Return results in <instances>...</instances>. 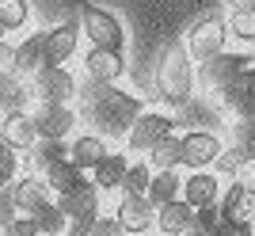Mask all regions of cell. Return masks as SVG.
<instances>
[{
    "label": "cell",
    "mask_w": 255,
    "mask_h": 236,
    "mask_svg": "<svg viewBox=\"0 0 255 236\" xmlns=\"http://www.w3.org/2000/svg\"><path fill=\"white\" fill-rule=\"evenodd\" d=\"M80 31H84L88 46H96V50H115V54H126V42L129 34L122 27L111 8H99V4H80Z\"/></svg>",
    "instance_id": "3957f363"
},
{
    "label": "cell",
    "mask_w": 255,
    "mask_h": 236,
    "mask_svg": "<svg viewBox=\"0 0 255 236\" xmlns=\"http://www.w3.org/2000/svg\"><path fill=\"white\" fill-rule=\"evenodd\" d=\"M76 103H80L76 107L80 111V122H92V129L107 141H126L133 118L145 111V103L133 92H122L115 84H96V80L80 84Z\"/></svg>",
    "instance_id": "6da1fadb"
},
{
    "label": "cell",
    "mask_w": 255,
    "mask_h": 236,
    "mask_svg": "<svg viewBox=\"0 0 255 236\" xmlns=\"http://www.w3.org/2000/svg\"><path fill=\"white\" fill-rule=\"evenodd\" d=\"M244 164H248V152L244 149H225L221 152V160H217V168H221V179H240V172H244Z\"/></svg>",
    "instance_id": "d6a6232c"
},
{
    "label": "cell",
    "mask_w": 255,
    "mask_h": 236,
    "mask_svg": "<svg viewBox=\"0 0 255 236\" xmlns=\"http://www.w3.org/2000/svg\"><path fill=\"white\" fill-rule=\"evenodd\" d=\"M80 80L69 65H46L42 73L31 76V99L34 103H76Z\"/></svg>",
    "instance_id": "5b68a950"
},
{
    "label": "cell",
    "mask_w": 255,
    "mask_h": 236,
    "mask_svg": "<svg viewBox=\"0 0 255 236\" xmlns=\"http://www.w3.org/2000/svg\"><path fill=\"white\" fill-rule=\"evenodd\" d=\"M240 8H255V0H229V11H240Z\"/></svg>",
    "instance_id": "60d3db41"
},
{
    "label": "cell",
    "mask_w": 255,
    "mask_h": 236,
    "mask_svg": "<svg viewBox=\"0 0 255 236\" xmlns=\"http://www.w3.org/2000/svg\"><path fill=\"white\" fill-rule=\"evenodd\" d=\"M252 233H255V217H252Z\"/></svg>",
    "instance_id": "b9f144b4"
},
{
    "label": "cell",
    "mask_w": 255,
    "mask_h": 236,
    "mask_svg": "<svg viewBox=\"0 0 255 236\" xmlns=\"http://www.w3.org/2000/svg\"><path fill=\"white\" fill-rule=\"evenodd\" d=\"M115 217L118 225L126 229V236H145L149 229H156V206L145 198V194H118L115 202Z\"/></svg>",
    "instance_id": "30bf717a"
},
{
    "label": "cell",
    "mask_w": 255,
    "mask_h": 236,
    "mask_svg": "<svg viewBox=\"0 0 255 236\" xmlns=\"http://www.w3.org/2000/svg\"><path fill=\"white\" fill-rule=\"evenodd\" d=\"M99 198H103V191H99L92 179H84L69 194H57V206L65 210L69 221H96L99 217Z\"/></svg>",
    "instance_id": "4fadbf2b"
},
{
    "label": "cell",
    "mask_w": 255,
    "mask_h": 236,
    "mask_svg": "<svg viewBox=\"0 0 255 236\" xmlns=\"http://www.w3.org/2000/svg\"><path fill=\"white\" fill-rule=\"evenodd\" d=\"M233 145L244 152L255 149V118H236L233 122Z\"/></svg>",
    "instance_id": "836d02e7"
},
{
    "label": "cell",
    "mask_w": 255,
    "mask_h": 236,
    "mask_svg": "<svg viewBox=\"0 0 255 236\" xmlns=\"http://www.w3.org/2000/svg\"><path fill=\"white\" fill-rule=\"evenodd\" d=\"M126 172H129V152H107L103 160L92 168V183H96L103 194L111 191H122V183H126Z\"/></svg>",
    "instance_id": "ac0fdd59"
},
{
    "label": "cell",
    "mask_w": 255,
    "mask_h": 236,
    "mask_svg": "<svg viewBox=\"0 0 255 236\" xmlns=\"http://www.w3.org/2000/svg\"><path fill=\"white\" fill-rule=\"evenodd\" d=\"M107 137H99L96 129H88V133H76V137H69V160L80 168V172H92L99 160L107 156Z\"/></svg>",
    "instance_id": "2e32d148"
},
{
    "label": "cell",
    "mask_w": 255,
    "mask_h": 236,
    "mask_svg": "<svg viewBox=\"0 0 255 236\" xmlns=\"http://www.w3.org/2000/svg\"><path fill=\"white\" fill-rule=\"evenodd\" d=\"M248 187L244 179H229V187L221 191L217 206H221V221H248L244 217V206H248Z\"/></svg>",
    "instance_id": "cb8c5ba5"
},
{
    "label": "cell",
    "mask_w": 255,
    "mask_h": 236,
    "mask_svg": "<svg viewBox=\"0 0 255 236\" xmlns=\"http://www.w3.org/2000/svg\"><path fill=\"white\" fill-rule=\"evenodd\" d=\"M11 194H15V206H19V214H27V217H31L42 202H50V198H53L50 183H46L42 175H34V172L19 175V179L11 183Z\"/></svg>",
    "instance_id": "e0dca14e"
},
{
    "label": "cell",
    "mask_w": 255,
    "mask_h": 236,
    "mask_svg": "<svg viewBox=\"0 0 255 236\" xmlns=\"http://www.w3.org/2000/svg\"><path fill=\"white\" fill-rule=\"evenodd\" d=\"M152 164L149 160H129V172H126V183H122V191L126 194H149V183H152ZM118 191V194H122Z\"/></svg>",
    "instance_id": "4dcf8cb0"
},
{
    "label": "cell",
    "mask_w": 255,
    "mask_h": 236,
    "mask_svg": "<svg viewBox=\"0 0 255 236\" xmlns=\"http://www.w3.org/2000/svg\"><path fill=\"white\" fill-rule=\"evenodd\" d=\"M252 88H255V65H248L244 73H240V76H236V80H233V84H229V88H225V92H221V96H217V103L233 111L236 103H240V99H244L248 92H252Z\"/></svg>",
    "instance_id": "1f68e13d"
},
{
    "label": "cell",
    "mask_w": 255,
    "mask_h": 236,
    "mask_svg": "<svg viewBox=\"0 0 255 236\" xmlns=\"http://www.w3.org/2000/svg\"><path fill=\"white\" fill-rule=\"evenodd\" d=\"M42 179L50 183L53 198H57V194H69L73 187H80V183H84V172H80V168H76V164L69 160V156H65V160H57V164H53V168L42 175Z\"/></svg>",
    "instance_id": "484cf974"
},
{
    "label": "cell",
    "mask_w": 255,
    "mask_h": 236,
    "mask_svg": "<svg viewBox=\"0 0 255 236\" xmlns=\"http://www.w3.org/2000/svg\"><path fill=\"white\" fill-rule=\"evenodd\" d=\"M15 217H19V206H15V194H11V187H8V191H0V236H8Z\"/></svg>",
    "instance_id": "d590c367"
},
{
    "label": "cell",
    "mask_w": 255,
    "mask_h": 236,
    "mask_svg": "<svg viewBox=\"0 0 255 236\" xmlns=\"http://www.w3.org/2000/svg\"><path fill=\"white\" fill-rule=\"evenodd\" d=\"M31 221L38 225V236H65V229H69V217H65V210L57 206V198L42 202L31 214Z\"/></svg>",
    "instance_id": "d4e9b609"
},
{
    "label": "cell",
    "mask_w": 255,
    "mask_h": 236,
    "mask_svg": "<svg viewBox=\"0 0 255 236\" xmlns=\"http://www.w3.org/2000/svg\"><path fill=\"white\" fill-rule=\"evenodd\" d=\"M80 38H84V31H80V23H73V19L46 27L42 31V57H46V65H69L76 57V50H80Z\"/></svg>",
    "instance_id": "9c48e42d"
},
{
    "label": "cell",
    "mask_w": 255,
    "mask_h": 236,
    "mask_svg": "<svg viewBox=\"0 0 255 236\" xmlns=\"http://www.w3.org/2000/svg\"><path fill=\"white\" fill-rule=\"evenodd\" d=\"M80 65H84V76L96 80V84H118L126 76V54H115V50L88 46V54L80 57Z\"/></svg>",
    "instance_id": "7c38bea8"
},
{
    "label": "cell",
    "mask_w": 255,
    "mask_h": 236,
    "mask_svg": "<svg viewBox=\"0 0 255 236\" xmlns=\"http://www.w3.org/2000/svg\"><path fill=\"white\" fill-rule=\"evenodd\" d=\"M0 38H8V34H4V31H0Z\"/></svg>",
    "instance_id": "7bdbcfd3"
},
{
    "label": "cell",
    "mask_w": 255,
    "mask_h": 236,
    "mask_svg": "<svg viewBox=\"0 0 255 236\" xmlns=\"http://www.w3.org/2000/svg\"><path fill=\"white\" fill-rule=\"evenodd\" d=\"M8 236H38V225H34L27 214H19L15 221H11V229H8Z\"/></svg>",
    "instance_id": "f35d334b"
},
{
    "label": "cell",
    "mask_w": 255,
    "mask_h": 236,
    "mask_svg": "<svg viewBox=\"0 0 255 236\" xmlns=\"http://www.w3.org/2000/svg\"><path fill=\"white\" fill-rule=\"evenodd\" d=\"M183 42H187V50H191L194 61H210V57L225 54L229 42H233V34H229V15H221V11L198 15V19L187 27Z\"/></svg>",
    "instance_id": "277c9868"
},
{
    "label": "cell",
    "mask_w": 255,
    "mask_h": 236,
    "mask_svg": "<svg viewBox=\"0 0 255 236\" xmlns=\"http://www.w3.org/2000/svg\"><path fill=\"white\" fill-rule=\"evenodd\" d=\"M92 236H126V229L118 225V217L115 214H99L96 229H92Z\"/></svg>",
    "instance_id": "74e56055"
},
{
    "label": "cell",
    "mask_w": 255,
    "mask_h": 236,
    "mask_svg": "<svg viewBox=\"0 0 255 236\" xmlns=\"http://www.w3.org/2000/svg\"><path fill=\"white\" fill-rule=\"evenodd\" d=\"M152 206H164V202H175L183 198V175L179 172H156L149 183V194H145Z\"/></svg>",
    "instance_id": "4316f807"
},
{
    "label": "cell",
    "mask_w": 255,
    "mask_h": 236,
    "mask_svg": "<svg viewBox=\"0 0 255 236\" xmlns=\"http://www.w3.org/2000/svg\"><path fill=\"white\" fill-rule=\"evenodd\" d=\"M0 141H8L11 149H19L23 156L38 145V126H34V115L31 111H15V115H4V122H0Z\"/></svg>",
    "instance_id": "5bb4252c"
},
{
    "label": "cell",
    "mask_w": 255,
    "mask_h": 236,
    "mask_svg": "<svg viewBox=\"0 0 255 236\" xmlns=\"http://www.w3.org/2000/svg\"><path fill=\"white\" fill-rule=\"evenodd\" d=\"M198 84V73H194V57L187 50L183 38H171L164 46V54L156 57V73H152V96L168 107H179L187 103Z\"/></svg>",
    "instance_id": "7a4b0ae2"
},
{
    "label": "cell",
    "mask_w": 255,
    "mask_h": 236,
    "mask_svg": "<svg viewBox=\"0 0 255 236\" xmlns=\"http://www.w3.org/2000/svg\"><path fill=\"white\" fill-rule=\"evenodd\" d=\"M229 34H233V42H240V46H255V8L229 11Z\"/></svg>",
    "instance_id": "f1b7e54d"
},
{
    "label": "cell",
    "mask_w": 255,
    "mask_h": 236,
    "mask_svg": "<svg viewBox=\"0 0 255 236\" xmlns=\"http://www.w3.org/2000/svg\"><path fill=\"white\" fill-rule=\"evenodd\" d=\"M171 133H175V118H171L168 111H149L145 107L137 118H133V126H129V133H126V152L149 156L160 141L171 137Z\"/></svg>",
    "instance_id": "8992f818"
},
{
    "label": "cell",
    "mask_w": 255,
    "mask_h": 236,
    "mask_svg": "<svg viewBox=\"0 0 255 236\" xmlns=\"http://www.w3.org/2000/svg\"><path fill=\"white\" fill-rule=\"evenodd\" d=\"M225 141L213 133V129H187L183 133V168L187 172H206L221 160Z\"/></svg>",
    "instance_id": "ba28073f"
},
{
    "label": "cell",
    "mask_w": 255,
    "mask_h": 236,
    "mask_svg": "<svg viewBox=\"0 0 255 236\" xmlns=\"http://www.w3.org/2000/svg\"><path fill=\"white\" fill-rule=\"evenodd\" d=\"M156 229H160V236H187L194 229V206L187 198L156 206Z\"/></svg>",
    "instance_id": "9a60e30c"
},
{
    "label": "cell",
    "mask_w": 255,
    "mask_h": 236,
    "mask_svg": "<svg viewBox=\"0 0 255 236\" xmlns=\"http://www.w3.org/2000/svg\"><path fill=\"white\" fill-rule=\"evenodd\" d=\"M145 160L152 164V172H179V168H183V133L164 137Z\"/></svg>",
    "instance_id": "603a6c76"
},
{
    "label": "cell",
    "mask_w": 255,
    "mask_h": 236,
    "mask_svg": "<svg viewBox=\"0 0 255 236\" xmlns=\"http://www.w3.org/2000/svg\"><path fill=\"white\" fill-rule=\"evenodd\" d=\"M248 65H252V57H248V54H233V50H225V54H217V57H210V61H202V84L210 88V96L217 99L225 88L236 80V76L244 73Z\"/></svg>",
    "instance_id": "8fae6325"
},
{
    "label": "cell",
    "mask_w": 255,
    "mask_h": 236,
    "mask_svg": "<svg viewBox=\"0 0 255 236\" xmlns=\"http://www.w3.org/2000/svg\"><path fill=\"white\" fill-rule=\"evenodd\" d=\"M183 198L198 210V206H213L217 198H221V175L217 172H191L187 179H183Z\"/></svg>",
    "instance_id": "d6986e66"
},
{
    "label": "cell",
    "mask_w": 255,
    "mask_h": 236,
    "mask_svg": "<svg viewBox=\"0 0 255 236\" xmlns=\"http://www.w3.org/2000/svg\"><path fill=\"white\" fill-rule=\"evenodd\" d=\"M31 80L27 76H4L0 80V115H15V111H31Z\"/></svg>",
    "instance_id": "44dd1931"
},
{
    "label": "cell",
    "mask_w": 255,
    "mask_h": 236,
    "mask_svg": "<svg viewBox=\"0 0 255 236\" xmlns=\"http://www.w3.org/2000/svg\"><path fill=\"white\" fill-rule=\"evenodd\" d=\"M233 115H236V118H255V88H252V92H248V96L233 107Z\"/></svg>",
    "instance_id": "ab89813d"
},
{
    "label": "cell",
    "mask_w": 255,
    "mask_h": 236,
    "mask_svg": "<svg viewBox=\"0 0 255 236\" xmlns=\"http://www.w3.org/2000/svg\"><path fill=\"white\" fill-rule=\"evenodd\" d=\"M19 175H23V152L11 149L8 141H0V191H8Z\"/></svg>",
    "instance_id": "f546056e"
},
{
    "label": "cell",
    "mask_w": 255,
    "mask_h": 236,
    "mask_svg": "<svg viewBox=\"0 0 255 236\" xmlns=\"http://www.w3.org/2000/svg\"><path fill=\"white\" fill-rule=\"evenodd\" d=\"M46 69V57H42V31H31L23 34V42H15V73L31 80L34 73Z\"/></svg>",
    "instance_id": "ffe728a7"
},
{
    "label": "cell",
    "mask_w": 255,
    "mask_h": 236,
    "mask_svg": "<svg viewBox=\"0 0 255 236\" xmlns=\"http://www.w3.org/2000/svg\"><path fill=\"white\" fill-rule=\"evenodd\" d=\"M217 225H221V206H217V202H213V206H198V210H194V229H198V233L210 236Z\"/></svg>",
    "instance_id": "e575fe53"
},
{
    "label": "cell",
    "mask_w": 255,
    "mask_h": 236,
    "mask_svg": "<svg viewBox=\"0 0 255 236\" xmlns=\"http://www.w3.org/2000/svg\"><path fill=\"white\" fill-rule=\"evenodd\" d=\"M4 76H19L15 73V42L11 38H0V80Z\"/></svg>",
    "instance_id": "8d00e7d4"
},
{
    "label": "cell",
    "mask_w": 255,
    "mask_h": 236,
    "mask_svg": "<svg viewBox=\"0 0 255 236\" xmlns=\"http://www.w3.org/2000/svg\"><path fill=\"white\" fill-rule=\"evenodd\" d=\"M31 23V0H0V31L19 34Z\"/></svg>",
    "instance_id": "83f0119b"
},
{
    "label": "cell",
    "mask_w": 255,
    "mask_h": 236,
    "mask_svg": "<svg viewBox=\"0 0 255 236\" xmlns=\"http://www.w3.org/2000/svg\"><path fill=\"white\" fill-rule=\"evenodd\" d=\"M0 122H4V115H0Z\"/></svg>",
    "instance_id": "ee69618b"
},
{
    "label": "cell",
    "mask_w": 255,
    "mask_h": 236,
    "mask_svg": "<svg viewBox=\"0 0 255 236\" xmlns=\"http://www.w3.org/2000/svg\"><path fill=\"white\" fill-rule=\"evenodd\" d=\"M31 115H34V126H38V137H46V141L76 137V126H80L76 103H34Z\"/></svg>",
    "instance_id": "52a82bcc"
},
{
    "label": "cell",
    "mask_w": 255,
    "mask_h": 236,
    "mask_svg": "<svg viewBox=\"0 0 255 236\" xmlns=\"http://www.w3.org/2000/svg\"><path fill=\"white\" fill-rule=\"evenodd\" d=\"M69 156V141H38L31 152H27V172H34V175H46L53 168L57 160H65Z\"/></svg>",
    "instance_id": "7402d4cb"
}]
</instances>
